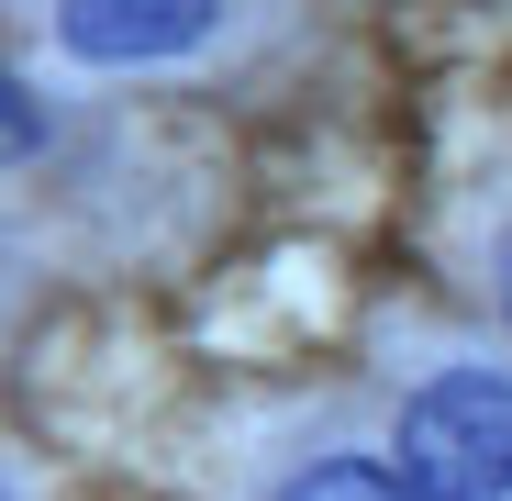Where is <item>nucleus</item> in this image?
<instances>
[{"label": "nucleus", "instance_id": "f257e3e1", "mask_svg": "<svg viewBox=\"0 0 512 501\" xmlns=\"http://www.w3.org/2000/svg\"><path fill=\"white\" fill-rule=\"evenodd\" d=\"M390 468L423 501H512V368H446L401 401Z\"/></svg>", "mask_w": 512, "mask_h": 501}, {"label": "nucleus", "instance_id": "7ed1b4c3", "mask_svg": "<svg viewBox=\"0 0 512 501\" xmlns=\"http://www.w3.org/2000/svg\"><path fill=\"white\" fill-rule=\"evenodd\" d=\"M279 501H423L401 468H379V457H323V468H301Z\"/></svg>", "mask_w": 512, "mask_h": 501}, {"label": "nucleus", "instance_id": "20e7f679", "mask_svg": "<svg viewBox=\"0 0 512 501\" xmlns=\"http://www.w3.org/2000/svg\"><path fill=\"white\" fill-rule=\"evenodd\" d=\"M501 323H512V257H501Z\"/></svg>", "mask_w": 512, "mask_h": 501}, {"label": "nucleus", "instance_id": "f03ea898", "mask_svg": "<svg viewBox=\"0 0 512 501\" xmlns=\"http://www.w3.org/2000/svg\"><path fill=\"white\" fill-rule=\"evenodd\" d=\"M223 0H56V45L90 56V67H167L212 45Z\"/></svg>", "mask_w": 512, "mask_h": 501}]
</instances>
